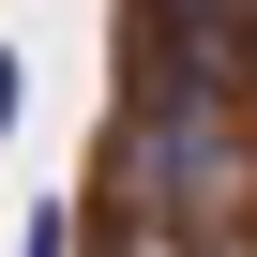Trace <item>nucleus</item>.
<instances>
[{
	"mask_svg": "<svg viewBox=\"0 0 257 257\" xmlns=\"http://www.w3.org/2000/svg\"><path fill=\"white\" fill-rule=\"evenodd\" d=\"M16 257H76V197H31V227H16Z\"/></svg>",
	"mask_w": 257,
	"mask_h": 257,
	"instance_id": "f257e3e1",
	"label": "nucleus"
}]
</instances>
